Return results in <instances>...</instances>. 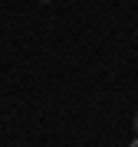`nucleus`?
<instances>
[{
  "instance_id": "nucleus-2",
  "label": "nucleus",
  "mask_w": 138,
  "mask_h": 147,
  "mask_svg": "<svg viewBox=\"0 0 138 147\" xmlns=\"http://www.w3.org/2000/svg\"><path fill=\"white\" fill-rule=\"evenodd\" d=\"M135 131H138V115H135Z\"/></svg>"
},
{
  "instance_id": "nucleus-1",
  "label": "nucleus",
  "mask_w": 138,
  "mask_h": 147,
  "mask_svg": "<svg viewBox=\"0 0 138 147\" xmlns=\"http://www.w3.org/2000/svg\"><path fill=\"white\" fill-rule=\"evenodd\" d=\"M128 147H138V137H135V141H132V144H128Z\"/></svg>"
}]
</instances>
